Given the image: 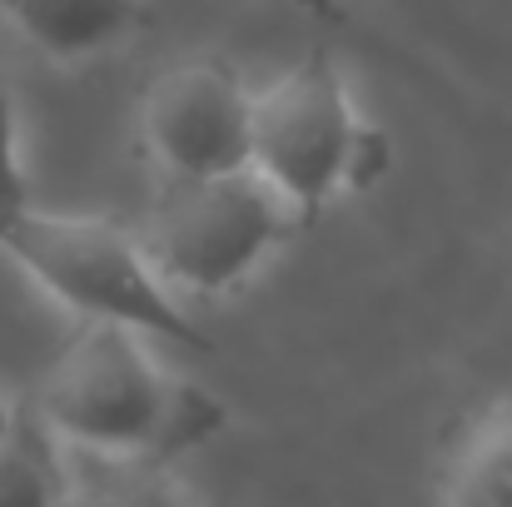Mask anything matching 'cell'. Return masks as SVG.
<instances>
[{
	"mask_svg": "<svg viewBox=\"0 0 512 507\" xmlns=\"http://www.w3.org/2000/svg\"><path fill=\"white\" fill-rule=\"evenodd\" d=\"M65 443L35 408H15L0 438V507H65Z\"/></svg>",
	"mask_w": 512,
	"mask_h": 507,
	"instance_id": "9c48e42d",
	"label": "cell"
},
{
	"mask_svg": "<svg viewBox=\"0 0 512 507\" xmlns=\"http://www.w3.org/2000/svg\"><path fill=\"white\" fill-rule=\"evenodd\" d=\"M294 234H304L294 204L254 165L199 179H160V194L140 224L150 264L174 294L189 299L234 294Z\"/></svg>",
	"mask_w": 512,
	"mask_h": 507,
	"instance_id": "277c9868",
	"label": "cell"
},
{
	"mask_svg": "<svg viewBox=\"0 0 512 507\" xmlns=\"http://www.w3.org/2000/svg\"><path fill=\"white\" fill-rule=\"evenodd\" d=\"M438 507H512V393L473 413L453 438Z\"/></svg>",
	"mask_w": 512,
	"mask_h": 507,
	"instance_id": "52a82bcc",
	"label": "cell"
},
{
	"mask_svg": "<svg viewBox=\"0 0 512 507\" xmlns=\"http://www.w3.org/2000/svg\"><path fill=\"white\" fill-rule=\"evenodd\" d=\"M130 324H80L50 358L30 408L70 448L179 463L224 433L229 408L179 378Z\"/></svg>",
	"mask_w": 512,
	"mask_h": 507,
	"instance_id": "6da1fadb",
	"label": "cell"
},
{
	"mask_svg": "<svg viewBox=\"0 0 512 507\" xmlns=\"http://www.w3.org/2000/svg\"><path fill=\"white\" fill-rule=\"evenodd\" d=\"M249 165L294 204L304 229H314L334 199L363 194L388 174L393 145L353 105L334 50L314 45L299 65L254 90Z\"/></svg>",
	"mask_w": 512,
	"mask_h": 507,
	"instance_id": "3957f363",
	"label": "cell"
},
{
	"mask_svg": "<svg viewBox=\"0 0 512 507\" xmlns=\"http://www.w3.org/2000/svg\"><path fill=\"white\" fill-rule=\"evenodd\" d=\"M140 145L160 179L249 169L254 90L234 60L199 50L165 65L140 100Z\"/></svg>",
	"mask_w": 512,
	"mask_h": 507,
	"instance_id": "5b68a950",
	"label": "cell"
},
{
	"mask_svg": "<svg viewBox=\"0 0 512 507\" xmlns=\"http://www.w3.org/2000/svg\"><path fill=\"white\" fill-rule=\"evenodd\" d=\"M299 10H309V15H319V20H334V10H339V0H294Z\"/></svg>",
	"mask_w": 512,
	"mask_h": 507,
	"instance_id": "8fae6325",
	"label": "cell"
},
{
	"mask_svg": "<svg viewBox=\"0 0 512 507\" xmlns=\"http://www.w3.org/2000/svg\"><path fill=\"white\" fill-rule=\"evenodd\" d=\"M20 204H35L30 199V174L20 160V120H15V90L0 70V214L5 209H20Z\"/></svg>",
	"mask_w": 512,
	"mask_h": 507,
	"instance_id": "30bf717a",
	"label": "cell"
},
{
	"mask_svg": "<svg viewBox=\"0 0 512 507\" xmlns=\"http://www.w3.org/2000/svg\"><path fill=\"white\" fill-rule=\"evenodd\" d=\"M65 507H194L174 478V463L95 453L65 443Z\"/></svg>",
	"mask_w": 512,
	"mask_h": 507,
	"instance_id": "ba28073f",
	"label": "cell"
},
{
	"mask_svg": "<svg viewBox=\"0 0 512 507\" xmlns=\"http://www.w3.org/2000/svg\"><path fill=\"white\" fill-rule=\"evenodd\" d=\"M0 249L80 324H130L150 338L209 353L214 338L184 314L179 294L145 254L140 229L105 214H50L20 204L0 214Z\"/></svg>",
	"mask_w": 512,
	"mask_h": 507,
	"instance_id": "7a4b0ae2",
	"label": "cell"
},
{
	"mask_svg": "<svg viewBox=\"0 0 512 507\" xmlns=\"http://www.w3.org/2000/svg\"><path fill=\"white\" fill-rule=\"evenodd\" d=\"M10 418H15V403H10V398H0V438H5V428H10Z\"/></svg>",
	"mask_w": 512,
	"mask_h": 507,
	"instance_id": "7c38bea8",
	"label": "cell"
},
{
	"mask_svg": "<svg viewBox=\"0 0 512 507\" xmlns=\"http://www.w3.org/2000/svg\"><path fill=\"white\" fill-rule=\"evenodd\" d=\"M0 20L45 60L80 65L135 45L155 25L150 0H0Z\"/></svg>",
	"mask_w": 512,
	"mask_h": 507,
	"instance_id": "8992f818",
	"label": "cell"
}]
</instances>
